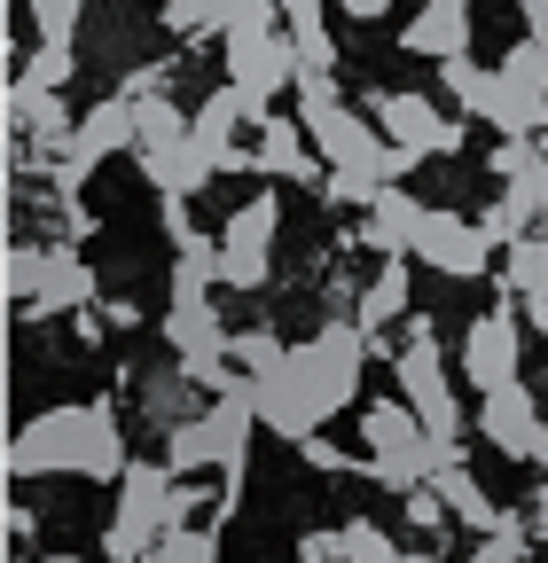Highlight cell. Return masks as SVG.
Returning a JSON list of instances; mask_svg holds the SVG:
<instances>
[{"instance_id": "obj_1", "label": "cell", "mask_w": 548, "mask_h": 563, "mask_svg": "<svg viewBox=\"0 0 548 563\" xmlns=\"http://www.w3.org/2000/svg\"><path fill=\"white\" fill-rule=\"evenodd\" d=\"M40 470H72V477H95V485H118L125 477V439H118V415L110 399L95 407H47L32 422H17V446H9V477H40Z\"/></svg>"}, {"instance_id": "obj_2", "label": "cell", "mask_w": 548, "mask_h": 563, "mask_svg": "<svg viewBox=\"0 0 548 563\" xmlns=\"http://www.w3.org/2000/svg\"><path fill=\"white\" fill-rule=\"evenodd\" d=\"M369 329L361 321H321L314 329V344H291V384H298V399H306V422L321 431L329 415H346L353 407V391H361V368H369Z\"/></svg>"}, {"instance_id": "obj_3", "label": "cell", "mask_w": 548, "mask_h": 563, "mask_svg": "<svg viewBox=\"0 0 548 563\" xmlns=\"http://www.w3.org/2000/svg\"><path fill=\"white\" fill-rule=\"evenodd\" d=\"M220 55H228V87H243L251 102H274V87L298 79V47L291 32H274V0H235Z\"/></svg>"}, {"instance_id": "obj_4", "label": "cell", "mask_w": 548, "mask_h": 563, "mask_svg": "<svg viewBox=\"0 0 548 563\" xmlns=\"http://www.w3.org/2000/svg\"><path fill=\"white\" fill-rule=\"evenodd\" d=\"M361 462H369V477L384 485V493H424L431 485V439H424V415L407 407V399H369L361 407Z\"/></svg>"}, {"instance_id": "obj_5", "label": "cell", "mask_w": 548, "mask_h": 563, "mask_svg": "<svg viewBox=\"0 0 548 563\" xmlns=\"http://www.w3.org/2000/svg\"><path fill=\"white\" fill-rule=\"evenodd\" d=\"M165 532H173V470L165 462H125L110 525H102V555L110 563H150V548Z\"/></svg>"}, {"instance_id": "obj_6", "label": "cell", "mask_w": 548, "mask_h": 563, "mask_svg": "<svg viewBox=\"0 0 548 563\" xmlns=\"http://www.w3.org/2000/svg\"><path fill=\"white\" fill-rule=\"evenodd\" d=\"M486 118H494L509 141L548 133V47H540V40H517V47L494 63V102H486Z\"/></svg>"}, {"instance_id": "obj_7", "label": "cell", "mask_w": 548, "mask_h": 563, "mask_svg": "<svg viewBox=\"0 0 548 563\" xmlns=\"http://www.w3.org/2000/svg\"><path fill=\"white\" fill-rule=\"evenodd\" d=\"M274 235H283V196H274V188H251V203L235 211L228 235H220V282H228V290H266Z\"/></svg>"}, {"instance_id": "obj_8", "label": "cell", "mask_w": 548, "mask_h": 563, "mask_svg": "<svg viewBox=\"0 0 548 563\" xmlns=\"http://www.w3.org/2000/svg\"><path fill=\"white\" fill-rule=\"evenodd\" d=\"M165 344H173V368L188 376V384H212V391H228L235 376H228V361H235V336H228V321L212 313V298H196V306H173L165 313Z\"/></svg>"}, {"instance_id": "obj_9", "label": "cell", "mask_w": 548, "mask_h": 563, "mask_svg": "<svg viewBox=\"0 0 548 563\" xmlns=\"http://www.w3.org/2000/svg\"><path fill=\"white\" fill-rule=\"evenodd\" d=\"M525 321H517V298H502L494 313H478L462 329V376L478 391H502V384H525Z\"/></svg>"}, {"instance_id": "obj_10", "label": "cell", "mask_w": 548, "mask_h": 563, "mask_svg": "<svg viewBox=\"0 0 548 563\" xmlns=\"http://www.w3.org/2000/svg\"><path fill=\"white\" fill-rule=\"evenodd\" d=\"M118 150H133V102H125V95H110V102H95V110L79 118L72 150L55 157V188H63V196H79V188L95 180V165L118 157Z\"/></svg>"}, {"instance_id": "obj_11", "label": "cell", "mask_w": 548, "mask_h": 563, "mask_svg": "<svg viewBox=\"0 0 548 563\" xmlns=\"http://www.w3.org/2000/svg\"><path fill=\"white\" fill-rule=\"evenodd\" d=\"M376 133L392 141V150H407V157H454L462 150V125L431 102V95H376Z\"/></svg>"}, {"instance_id": "obj_12", "label": "cell", "mask_w": 548, "mask_h": 563, "mask_svg": "<svg viewBox=\"0 0 548 563\" xmlns=\"http://www.w3.org/2000/svg\"><path fill=\"white\" fill-rule=\"evenodd\" d=\"M478 431H486V446H502L509 462H540V470H548V422H540V399H533L525 384L486 391V407H478Z\"/></svg>"}, {"instance_id": "obj_13", "label": "cell", "mask_w": 548, "mask_h": 563, "mask_svg": "<svg viewBox=\"0 0 548 563\" xmlns=\"http://www.w3.org/2000/svg\"><path fill=\"white\" fill-rule=\"evenodd\" d=\"M416 258H424V266H439L447 282H478V274L494 266V235L478 228V220H462V211H431Z\"/></svg>"}, {"instance_id": "obj_14", "label": "cell", "mask_w": 548, "mask_h": 563, "mask_svg": "<svg viewBox=\"0 0 548 563\" xmlns=\"http://www.w3.org/2000/svg\"><path fill=\"white\" fill-rule=\"evenodd\" d=\"M306 133H314V150H321L329 173H346V165H369V173H376V157H384V133H376L361 110H346V102L306 110ZM376 180H384V173H376Z\"/></svg>"}, {"instance_id": "obj_15", "label": "cell", "mask_w": 548, "mask_h": 563, "mask_svg": "<svg viewBox=\"0 0 548 563\" xmlns=\"http://www.w3.org/2000/svg\"><path fill=\"white\" fill-rule=\"evenodd\" d=\"M424 220H431V203H424V196H407V188H384V196L361 211V243H369L376 258H416V243H424Z\"/></svg>"}, {"instance_id": "obj_16", "label": "cell", "mask_w": 548, "mask_h": 563, "mask_svg": "<svg viewBox=\"0 0 548 563\" xmlns=\"http://www.w3.org/2000/svg\"><path fill=\"white\" fill-rule=\"evenodd\" d=\"M251 118V95L243 87H220V95H204V110L188 118V133H196V150L212 157L220 173H251V157L235 150V125Z\"/></svg>"}, {"instance_id": "obj_17", "label": "cell", "mask_w": 548, "mask_h": 563, "mask_svg": "<svg viewBox=\"0 0 548 563\" xmlns=\"http://www.w3.org/2000/svg\"><path fill=\"white\" fill-rule=\"evenodd\" d=\"M431 493L447 501V517H454V525H470L478 540H494V532L509 525V509H494V501H486V485L470 477V462H447V470H431Z\"/></svg>"}, {"instance_id": "obj_18", "label": "cell", "mask_w": 548, "mask_h": 563, "mask_svg": "<svg viewBox=\"0 0 548 563\" xmlns=\"http://www.w3.org/2000/svg\"><path fill=\"white\" fill-rule=\"evenodd\" d=\"M399 47L407 55H439V63L470 55V9H439V0H424V9L399 24Z\"/></svg>"}, {"instance_id": "obj_19", "label": "cell", "mask_w": 548, "mask_h": 563, "mask_svg": "<svg viewBox=\"0 0 548 563\" xmlns=\"http://www.w3.org/2000/svg\"><path fill=\"white\" fill-rule=\"evenodd\" d=\"M251 173H266V180H314L306 118H266L259 125V150H251Z\"/></svg>"}, {"instance_id": "obj_20", "label": "cell", "mask_w": 548, "mask_h": 563, "mask_svg": "<svg viewBox=\"0 0 548 563\" xmlns=\"http://www.w3.org/2000/svg\"><path fill=\"white\" fill-rule=\"evenodd\" d=\"M95 266L79 258V251H47V274H40V306L32 313H87L95 306Z\"/></svg>"}, {"instance_id": "obj_21", "label": "cell", "mask_w": 548, "mask_h": 563, "mask_svg": "<svg viewBox=\"0 0 548 563\" xmlns=\"http://www.w3.org/2000/svg\"><path fill=\"white\" fill-rule=\"evenodd\" d=\"M533 220H548V188H540V173H533V180H509V188L486 203V220H478V228H486L494 243H517V235H533Z\"/></svg>"}, {"instance_id": "obj_22", "label": "cell", "mask_w": 548, "mask_h": 563, "mask_svg": "<svg viewBox=\"0 0 548 563\" xmlns=\"http://www.w3.org/2000/svg\"><path fill=\"white\" fill-rule=\"evenodd\" d=\"M72 79H79V47H72V40H40V47H24L9 95H63Z\"/></svg>"}, {"instance_id": "obj_23", "label": "cell", "mask_w": 548, "mask_h": 563, "mask_svg": "<svg viewBox=\"0 0 548 563\" xmlns=\"http://www.w3.org/2000/svg\"><path fill=\"white\" fill-rule=\"evenodd\" d=\"M212 282H220V243L188 228V235L173 243V306H196V298H212Z\"/></svg>"}, {"instance_id": "obj_24", "label": "cell", "mask_w": 548, "mask_h": 563, "mask_svg": "<svg viewBox=\"0 0 548 563\" xmlns=\"http://www.w3.org/2000/svg\"><path fill=\"white\" fill-rule=\"evenodd\" d=\"M9 110H17V133L24 141H40V150H72V133H79V118L63 110V95H9Z\"/></svg>"}, {"instance_id": "obj_25", "label": "cell", "mask_w": 548, "mask_h": 563, "mask_svg": "<svg viewBox=\"0 0 548 563\" xmlns=\"http://www.w3.org/2000/svg\"><path fill=\"white\" fill-rule=\"evenodd\" d=\"M142 173L157 180V196H165V203H180V196H196L204 180H212L220 165H212V157H204V150H196V133H188V141H180V150H165V157H142Z\"/></svg>"}, {"instance_id": "obj_26", "label": "cell", "mask_w": 548, "mask_h": 563, "mask_svg": "<svg viewBox=\"0 0 548 563\" xmlns=\"http://www.w3.org/2000/svg\"><path fill=\"white\" fill-rule=\"evenodd\" d=\"M180 141H188L180 102H165V95L133 102V157H165V150H180Z\"/></svg>"}, {"instance_id": "obj_27", "label": "cell", "mask_w": 548, "mask_h": 563, "mask_svg": "<svg viewBox=\"0 0 548 563\" xmlns=\"http://www.w3.org/2000/svg\"><path fill=\"white\" fill-rule=\"evenodd\" d=\"M384 321H407V258H376L369 290H361V329L376 336Z\"/></svg>"}, {"instance_id": "obj_28", "label": "cell", "mask_w": 548, "mask_h": 563, "mask_svg": "<svg viewBox=\"0 0 548 563\" xmlns=\"http://www.w3.org/2000/svg\"><path fill=\"white\" fill-rule=\"evenodd\" d=\"M502 282H509V298H548V235L502 243Z\"/></svg>"}, {"instance_id": "obj_29", "label": "cell", "mask_w": 548, "mask_h": 563, "mask_svg": "<svg viewBox=\"0 0 548 563\" xmlns=\"http://www.w3.org/2000/svg\"><path fill=\"white\" fill-rule=\"evenodd\" d=\"M228 9H235V0H157L165 32H180V40H212V32H228Z\"/></svg>"}, {"instance_id": "obj_30", "label": "cell", "mask_w": 548, "mask_h": 563, "mask_svg": "<svg viewBox=\"0 0 548 563\" xmlns=\"http://www.w3.org/2000/svg\"><path fill=\"white\" fill-rule=\"evenodd\" d=\"M291 47H298V79L314 70V79H337L346 70V55H337V32L314 16V24H291Z\"/></svg>"}, {"instance_id": "obj_31", "label": "cell", "mask_w": 548, "mask_h": 563, "mask_svg": "<svg viewBox=\"0 0 548 563\" xmlns=\"http://www.w3.org/2000/svg\"><path fill=\"white\" fill-rule=\"evenodd\" d=\"M439 79H447V95H454L470 118H486V102H494V70H486V63L454 55V63H439Z\"/></svg>"}, {"instance_id": "obj_32", "label": "cell", "mask_w": 548, "mask_h": 563, "mask_svg": "<svg viewBox=\"0 0 548 563\" xmlns=\"http://www.w3.org/2000/svg\"><path fill=\"white\" fill-rule=\"evenodd\" d=\"M337 532H346V563H399V540L376 517H346Z\"/></svg>"}, {"instance_id": "obj_33", "label": "cell", "mask_w": 548, "mask_h": 563, "mask_svg": "<svg viewBox=\"0 0 548 563\" xmlns=\"http://www.w3.org/2000/svg\"><path fill=\"white\" fill-rule=\"evenodd\" d=\"M40 274H47V251H40V243H17V251H9V298H17L24 321H32V306H40Z\"/></svg>"}, {"instance_id": "obj_34", "label": "cell", "mask_w": 548, "mask_h": 563, "mask_svg": "<svg viewBox=\"0 0 548 563\" xmlns=\"http://www.w3.org/2000/svg\"><path fill=\"white\" fill-rule=\"evenodd\" d=\"M228 352L243 361V376H266V368H283V361H291V344L274 336V329H235V344H228Z\"/></svg>"}, {"instance_id": "obj_35", "label": "cell", "mask_w": 548, "mask_h": 563, "mask_svg": "<svg viewBox=\"0 0 548 563\" xmlns=\"http://www.w3.org/2000/svg\"><path fill=\"white\" fill-rule=\"evenodd\" d=\"M321 188H329V203H346V211H369V203H376V196H384L392 180H376L369 165H346V173H329Z\"/></svg>"}, {"instance_id": "obj_36", "label": "cell", "mask_w": 548, "mask_h": 563, "mask_svg": "<svg viewBox=\"0 0 548 563\" xmlns=\"http://www.w3.org/2000/svg\"><path fill=\"white\" fill-rule=\"evenodd\" d=\"M150 563H220V532H165L157 548H150Z\"/></svg>"}, {"instance_id": "obj_37", "label": "cell", "mask_w": 548, "mask_h": 563, "mask_svg": "<svg viewBox=\"0 0 548 563\" xmlns=\"http://www.w3.org/2000/svg\"><path fill=\"white\" fill-rule=\"evenodd\" d=\"M79 16H87V0H32V32L40 40H72Z\"/></svg>"}, {"instance_id": "obj_38", "label": "cell", "mask_w": 548, "mask_h": 563, "mask_svg": "<svg viewBox=\"0 0 548 563\" xmlns=\"http://www.w3.org/2000/svg\"><path fill=\"white\" fill-rule=\"evenodd\" d=\"M540 165H548V157L533 150V141H502V150H494V173H502V180H533Z\"/></svg>"}, {"instance_id": "obj_39", "label": "cell", "mask_w": 548, "mask_h": 563, "mask_svg": "<svg viewBox=\"0 0 548 563\" xmlns=\"http://www.w3.org/2000/svg\"><path fill=\"white\" fill-rule=\"evenodd\" d=\"M298 454H306V462H314V470H321V477H346V470H369V462H353V454H337V446H329V439H321V431H314V439H306V446H298Z\"/></svg>"}, {"instance_id": "obj_40", "label": "cell", "mask_w": 548, "mask_h": 563, "mask_svg": "<svg viewBox=\"0 0 548 563\" xmlns=\"http://www.w3.org/2000/svg\"><path fill=\"white\" fill-rule=\"evenodd\" d=\"M407 525H416V532H447V501H439L431 485H424V493H407Z\"/></svg>"}, {"instance_id": "obj_41", "label": "cell", "mask_w": 548, "mask_h": 563, "mask_svg": "<svg viewBox=\"0 0 548 563\" xmlns=\"http://www.w3.org/2000/svg\"><path fill=\"white\" fill-rule=\"evenodd\" d=\"M298 563H346V532H306L298 540Z\"/></svg>"}, {"instance_id": "obj_42", "label": "cell", "mask_w": 548, "mask_h": 563, "mask_svg": "<svg viewBox=\"0 0 548 563\" xmlns=\"http://www.w3.org/2000/svg\"><path fill=\"white\" fill-rule=\"evenodd\" d=\"M470 563H525V540L494 532V540H478V555H470Z\"/></svg>"}, {"instance_id": "obj_43", "label": "cell", "mask_w": 548, "mask_h": 563, "mask_svg": "<svg viewBox=\"0 0 548 563\" xmlns=\"http://www.w3.org/2000/svg\"><path fill=\"white\" fill-rule=\"evenodd\" d=\"M337 9H346L353 24H376V16H392V9H399V0H337Z\"/></svg>"}, {"instance_id": "obj_44", "label": "cell", "mask_w": 548, "mask_h": 563, "mask_svg": "<svg viewBox=\"0 0 548 563\" xmlns=\"http://www.w3.org/2000/svg\"><path fill=\"white\" fill-rule=\"evenodd\" d=\"M525 40H540V47H548V0H533V9H525Z\"/></svg>"}, {"instance_id": "obj_45", "label": "cell", "mask_w": 548, "mask_h": 563, "mask_svg": "<svg viewBox=\"0 0 548 563\" xmlns=\"http://www.w3.org/2000/svg\"><path fill=\"white\" fill-rule=\"evenodd\" d=\"M525 509H533V532H548V470H540V493H533Z\"/></svg>"}, {"instance_id": "obj_46", "label": "cell", "mask_w": 548, "mask_h": 563, "mask_svg": "<svg viewBox=\"0 0 548 563\" xmlns=\"http://www.w3.org/2000/svg\"><path fill=\"white\" fill-rule=\"evenodd\" d=\"M399 563H439V555L431 548H399Z\"/></svg>"}, {"instance_id": "obj_47", "label": "cell", "mask_w": 548, "mask_h": 563, "mask_svg": "<svg viewBox=\"0 0 548 563\" xmlns=\"http://www.w3.org/2000/svg\"><path fill=\"white\" fill-rule=\"evenodd\" d=\"M17 563H79V555H17Z\"/></svg>"}, {"instance_id": "obj_48", "label": "cell", "mask_w": 548, "mask_h": 563, "mask_svg": "<svg viewBox=\"0 0 548 563\" xmlns=\"http://www.w3.org/2000/svg\"><path fill=\"white\" fill-rule=\"evenodd\" d=\"M517 9H533V0H517Z\"/></svg>"}]
</instances>
